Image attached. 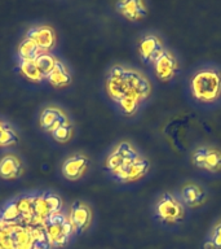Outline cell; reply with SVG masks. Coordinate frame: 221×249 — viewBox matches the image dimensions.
Segmentation results:
<instances>
[{"label": "cell", "instance_id": "obj_1", "mask_svg": "<svg viewBox=\"0 0 221 249\" xmlns=\"http://www.w3.org/2000/svg\"><path fill=\"white\" fill-rule=\"evenodd\" d=\"M191 92L198 101L212 103L220 96L221 77L215 70H199L191 78Z\"/></svg>", "mask_w": 221, "mask_h": 249}, {"label": "cell", "instance_id": "obj_2", "mask_svg": "<svg viewBox=\"0 0 221 249\" xmlns=\"http://www.w3.org/2000/svg\"><path fill=\"white\" fill-rule=\"evenodd\" d=\"M42 227L46 233L48 244L54 247H63L71 239V235L75 232L69 217L61 213L54 214L46 219L43 222Z\"/></svg>", "mask_w": 221, "mask_h": 249}, {"label": "cell", "instance_id": "obj_3", "mask_svg": "<svg viewBox=\"0 0 221 249\" xmlns=\"http://www.w3.org/2000/svg\"><path fill=\"white\" fill-rule=\"evenodd\" d=\"M123 79L126 83V96L127 97H132L141 103L150 95V83L147 82L146 78L137 73L136 70L124 69Z\"/></svg>", "mask_w": 221, "mask_h": 249}, {"label": "cell", "instance_id": "obj_4", "mask_svg": "<svg viewBox=\"0 0 221 249\" xmlns=\"http://www.w3.org/2000/svg\"><path fill=\"white\" fill-rule=\"evenodd\" d=\"M157 213L160 221L167 223H174L180 221L184 215V209L180 201L171 194H164L157 204Z\"/></svg>", "mask_w": 221, "mask_h": 249}, {"label": "cell", "instance_id": "obj_5", "mask_svg": "<svg viewBox=\"0 0 221 249\" xmlns=\"http://www.w3.org/2000/svg\"><path fill=\"white\" fill-rule=\"evenodd\" d=\"M193 162L201 169L217 171L221 169V152L212 148H198L193 153Z\"/></svg>", "mask_w": 221, "mask_h": 249}, {"label": "cell", "instance_id": "obj_6", "mask_svg": "<svg viewBox=\"0 0 221 249\" xmlns=\"http://www.w3.org/2000/svg\"><path fill=\"white\" fill-rule=\"evenodd\" d=\"M139 51L140 56L146 64H154L166 52L160 40L154 35H146L145 38L141 39Z\"/></svg>", "mask_w": 221, "mask_h": 249}, {"label": "cell", "instance_id": "obj_7", "mask_svg": "<svg viewBox=\"0 0 221 249\" xmlns=\"http://www.w3.org/2000/svg\"><path fill=\"white\" fill-rule=\"evenodd\" d=\"M26 38L34 40L35 44L39 47L42 52H49L56 43V34L54 30L49 26L32 27L27 31Z\"/></svg>", "mask_w": 221, "mask_h": 249}, {"label": "cell", "instance_id": "obj_8", "mask_svg": "<svg viewBox=\"0 0 221 249\" xmlns=\"http://www.w3.org/2000/svg\"><path fill=\"white\" fill-rule=\"evenodd\" d=\"M67 122H69V118L65 112L61 109L54 108V107L46 108L40 114V126L50 134H53L60 126L67 124Z\"/></svg>", "mask_w": 221, "mask_h": 249}, {"label": "cell", "instance_id": "obj_9", "mask_svg": "<svg viewBox=\"0 0 221 249\" xmlns=\"http://www.w3.org/2000/svg\"><path fill=\"white\" fill-rule=\"evenodd\" d=\"M69 219L75 232L84 231L85 229H88L89 223L92 221V213H91L89 206L85 205L84 202H75L70 210Z\"/></svg>", "mask_w": 221, "mask_h": 249}, {"label": "cell", "instance_id": "obj_10", "mask_svg": "<svg viewBox=\"0 0 221 249\" xmlns=\"http://www.w3.org/2000/svg\"><path fill=\"white\" fill-rule=\"evenodd\" d=\"M155 74L160 81H170L174 77L177 70V61L171 52H164L160 57L154 62Z\"/></svg>", "mask_w": 221, "mask_h": 249}, {"label": "cell", "instance_id": "obj_11", "mask_svg": "<svg viewBox=\"0 0 221 249\" xmlns=\"http://www.w3.org/2000/svg\"><path fill=\"white\" fill-rule=\"evenodd\" d=\"M147 170H149V162L146 160H143L142 157H140L132 165L116 171L112 175L120 182H132V180H136V179L142 178L143 175L147 173Z\"/></svg>", "mask_w": 221, "mask_h": 249}, {"label": "cell", "instance_id": "obj_12", "mask_svg": "<svg viewBox=\"0 0 221 249\" xmlns=\"http://www.w3.org/2000/svg\"><path fill=\"white\" fill-rule=\"evenodd\" d=\"M88 166V160L83 155H74L66 160L62 165V174L67 179L75 180L84 174Z\"/></svg>", "mask_w": 221, "mask_h": 249}, {"label": "cell", "instance_id": "obj_13", "mask_svg": "<svg viewBox=\"0 0 221 249\" xmlns=\"http://www.w3.org/2000/svg\"><path fill=\"white\" fill-rule=\"evenodd\" d=\"M118 9L126 18L132 19V21L141 19L146 16L147 12L146 5L142 1H135V0L122 1V3L118 4Z\"/></svg>", "mask_w": 221, "mask_h": 249}, {"label": "cell", "instance_id": "obj_14", "mask_svg": "<svg viewBox=\"0 0 221 249\" xmlns=\"http://www.w3.org/2000/svg\"><path fill=\"white\" fill-rule=\"evenodd\" d=\"M22 165L16 156L7 155L0 160V177L4 179H15L19 177Z\"/></svg>", "mask_w": 221, "mask_h": 249}, {"label": "cell", "instance_id": "obj_15", "mask_svg": "<svg viewBox=\"0 0 221 249\" xmlns=\"http://www.w3.org/2000/svg\"><path fill=\"white\" fill-rule=\"evenodd\" d=\"M181 197L188 205L197 206L205 200V192L199 186L190 183V184H185L182 187Z\"/></svg>", "mask_w": 221, "mask_h": 249}, {"label": "cell", "instance_id": "obj_16", "mask_svg": "<svg viewBox=\"0 0 221 249\" xmlns=\"http://www.w3.org/2000/svg\"><path fill=\"white\" fill-rule=\"evenodd\" d=\"M48 81L56 87H63L71 82V75H70L67 68L61 61H58L53 71L48 75Z\"/></svg>", "mask_w": 221, "mask_h": 249}, {"label": "cell", "instance_id": "obj_17", "mask_svg": "<svg viewBox=\"0 0 221 249\" xmlns=\"http://www.w3.org/2000/svg\"><path fill=\"white\" fill-rule=\"evenodd\" d=\"M57 58L54 57L52 53H49V52H42L38 57L35 58V64H36L38 69L40 70V73L43 74L44 78H48V75L53 71V69L57 65Z\"/></svg>", "mask_w": 221, "mask_h": 249}, {"label": "cell", "instance_id": "obj_18", "mask_svg": "<svg viewBox=\"0 0 221 249\" xmlns=\"http://www.w3.org/2000/svg\"><path fill=\"white\" fill-rule=\"evenodd\" d=\"M40 53H42V51L39 50V47L30 38L23 39L18 47V56L21 58V61L35 60Z\"/></svg>", "mask_w": 221, "mask_h": 249}, {"label": "cell", "instance_id": "obj_19", "mask_svg": "<svg viewBox=\"0 0 221 249\" xmlns=\"http://www.w3.org/2000/svg\"><path fill=\"white\" fill-rule=\"evenodd\" d=\"M19 70L21 73L32 82H40L44 79L43 74L40 73V70L38 69V66L35 64V60H25V61H21L19 64Z\"/></svg>", "mask_w": 221, "mask_h": 249}, {"label": "cell", "instance_id": "obj_20", "mask_svg": "<svg viewBox=\"0 0 221 249\" xmlns=\"http://www.w3.org/2000/svg\"><path fill=\"white\" fill-rule=\"evenodd\" d=\"M17 142V134L5 122L0 121V147H8Z\"/></svg>", "mask_w": 221, "mask_h": 249}, {"label": "cell", "instance_id": "obj_21", "mask_svg": "<svg viewBox=\"0 0 221 249\" xmlns=\"http://www.w3.org/2000/svg\"><path fill=\"white\" fill-rule=\"evenodd\" d=\"M52 135L60 143H65V142L70 140V138L73 136V127H71L70 122H67V124H63L62 126H60Z\"/></svg>", "mask_w": 221, "mask_h": 249}, {"label": "cell", "instance_id": "obj_22", "mask_svg": "<svg viewBox=\"0 0 221 249\" xmlns=\"http://www.w3.org/2000/svg\"><path fill=\"white\" fill-rule=\"evenodd\" d=\"M119 107L120 109L123 110L126 114H133L136 112V109L139 107V101L135 100V99H132V97H123L122 100H119Z\"/></svg>", "mask_w": 221, "mask_h": 249}, {"label": "cell", "instance_id": "obj_23", "mask_svg": "<svg viewBox=\"0 0 221 249\" xmlns=\"http://www.w3.org/2000/svg\"><path fill=\"white\" fill-rule=\"evenodd\" d=\"M5 221H16V219H18L19 217V212L18 208H17V202H12L7 208H4V210L1 212V217Z\"/></svg>", "mask_w": 221, "mask_h": 249}, {"label": "cell", "instance_id": "obj_24", "mask_svg": "<svg viewBox=\"0 0 221 249\" xmlns=\"http://www.w3.org/2000/svg\"><path fill=\"white\" fill-rule=\"evenodd\" d=\"M211 240L213 241V244L216 245L217 249H221V221L213 227L212 233H211Z\"/></svg>", "mask_w": 221, "mask_h": 249}, {"label": "cell", "instance_id": "obj_25", "mask_svg": "<svg viewBox=\"0 0 221 249\" xmlns=\"http://www.w3.org/2000/svg\"><path fill=\"white\" fill-rule=\"evenodd\" d=\"M203 248L205 249H217L216 245L213 244V241L211 240V239H208V240L205 241V245H203Z\"/></svg>", "mask_w": 221, "mask_h": 249}]
</instances>
